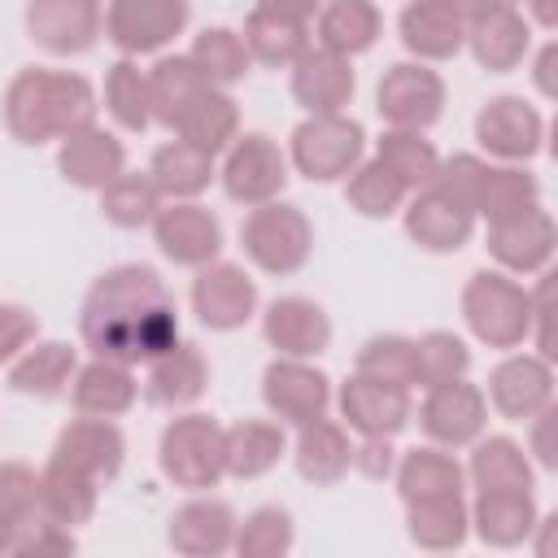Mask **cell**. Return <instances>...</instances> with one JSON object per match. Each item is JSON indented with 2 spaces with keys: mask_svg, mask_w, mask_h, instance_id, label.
<instances>
[{
  "mask_svg": "<svg viewBox=\"0 0 558 558\" xmlns=\"http://www.w3.org/2000/svg\"><path fill=\"white\" fill-rule=\"evenodd\" d=\"M78 331L96 357L140 366L179 340V310L166 279L153 266L122 262L87 288Z\"/></svg>",
  "mask_w": 558,
  "mask_h": 558,
  "instance_id": "1",
  "label": "cell"
},
{
  "mask_svg": "<svg viewBox=\"0 0 558 558\" xmlns=\"http://www.w3.org/2000/svg\"><path fill=\"white\" fill-rule=\"evenodd\" d=\"M96 122V87L74 70H17L4 87V126L17 144L39 148Z\"/></svg>",
  "mask_w": 558,
  "mask_h": 558,
  "instance_id": "2",
  "label": "cell"
},
{
  "mask_svg": "<svg viewBox=\"0 0 558 558\" xmlns=\"http://www.w3.org/2000/svg\"><path fill=\"white\" fill-rule=\"evenodd\" d=\"M462 323L488 349H519L532 340V292L506 270H475L462 288Z\"/></svg>",
  "mask_w": 558,
  "mask_h": 558,
  "instance_id": "3",
  "label": "cell"
},
{
  "mask_svg": "<svg viewBox=\"0 0 558 558\" xmlns=\"http://www.w3.org/2000/svg\"><path fill=\"white\" fill-rule=\"evenodd\" d=\"M161 475L183 493H209L227 475V427L209 414H179L157 440Z\"/></svg>",
  "mask_w": 558,
  "mask_h": 558,
  "instance_id": "4",
  "label": "cell"
},
{
  "mask_svg": "<svg viewBox=\"0 0 558 558\" xmlns=\"http://www.w3.org/2000/svg\"><path fill=\"white\" fill-rule=\"evenodd\" d=\"M240 244L257 270L296 275L314 253V227L301 205L275 196V201L248 209V218L240 222Z\"/></svg>",
  "mask_w": 558,
  "mask_h": 558,
  "instance_id": "5",
  "label": "cell"
},
{
  "mask_svg": "<svg viewBox=\"0 0 558 558\" xmlns=\"http://www.w3.org/2000/svg\"><path fill=\"white\" fill-rule=\"evenodd\" d=\"M366 157V131L349 113H305L288 140V166L310 183H336Z\"/></svg>",
  "mask_w": 558,
  "mask_h": 558,
  "instance_id": "6",
  "label": "cell"
},
{
  "mask_svg": "<svg viewBox=\"0 0 558 558\" xmlns=\"http://www.w3.org/2000/svg\"><path fill=\"white\" fill-rule=\"evenodd\" d=\"M218 179H222V192L235 205L253 209V205H266V201L283 196V187H288V157H283V148L270 135L244 131V135H235L227 144Z\"/></svg>",
  "mask_w": 558,
  "mask_h": 558,
  "instance_id": "7",
  "label": "cell"
},
{
  "mask_svg": "<svg viewBox=\"0 0 558 558\" xmlns=\"http://www.w3.org/2000/svg\"><path fill=\"white\" fill-rule=\"evenodd\" d=\"M375 109L384 126L397 131H427L445 113V78L427 61H397L384 70L375 87Z\"/></svg>",
  "mask_w": 558,
  "mask_h": 558,
  "instance_id": "8",
  "label": "cell"
},
{
  "mask_svg": "<svg viewBox=\"0 0 558 558\" xmlns=\"http://www.w3.org/2000/svg\"><path fill=\"white\" fill-rule=\"evenodd\" d=\"M187 22H192L187 0H109L105 39L122 57H148L161 52L174 35H183Z\"/></svg>",
  "mask_w": 558,
  "mask_h": 558,
  "instance_id": "9",
  "label": "cell"
},
{
  "mask_svg": "<svg viewBox=\"0 0 558 558\" xmlns=\"http://www.w3.org/2000/svg\"><path fill=\"white\" fill-rule=\"evenodd\" d=\"M484 423H488V397H484V388L466 384V375L423 388L418 427L427 432L432 445L466 449L475 436H484Z\"/></svg>",
  "mask_w": 558,
  "mask_h": 558,
  "instance_id": "10",
  "label": "cell"
},
{
  "mask_svg": "<svg viewBox=\"0 0 558 558\" xmlns=\"http://www.w3.org/2000/svg\"><path fill=\"white\" fill-rule=\"evenodd\" d=\"M22 22L44 52L78 57L96 48V39L105 35V4L100 0H26Z\"/></svg>",
  "mask_w": 558,
  "mask_h": 558,
  "instance_id": "11",
  "label": "cell"
},
{
  "mask_svg": "<svg viewBox=\"0 0 558 558\" xmlns=\"http://www.w3.org/2000/svg\"><path fill=\"white\" fill-rule=\"evenodd\" d=\"M475 140L488 157L523 166L545 148V118L523 96H493L475 113Z\"/></svg>",
  "mask_w": 558,
  "mask_h": 558,
  "instance_id": "12",
  "label": "cell"
},
{
  "mask_svg": "<svg viewBox=\"0 0 558 558\" xmlns=\"http://www.w3.org/2000/svg\"><path fill=\"white\" fill-rule=\"evenodd\" d=\"M262 401L279 423H310L331 410V379L314 366V357H275L262 371Z\"/></svg>",
  "mask_w": 558,
  "mask_h": 558,
  "instance_id": "13",
  "label": "cell"
},
{
  "mask_svg": "<svg viewBox=\"0 0 558 558\" xmlns=\"http://www.w3.org/2000/svg\"><path fill=\"white\" fill-rule=\"evenodd\" d=\"M336 401H340L344 427L357 432V436H397L414 414V401H410L405 384H392V379H379V375H366V371H353L340 384Z\"/></svg>",
  "mask_w": 558,
  "mask_h": 558,
  "instance_id": "14",
  "label": "cell"
},
{
  "mask_svg": "<svg viewBox=\"0 0 558 558\" xmlns=\"http://www.w3.org/2000/svg\"><path fill=\"white\" fill-rule=\"evenodd\" d=\"M153 240L166 262L201 270L222 253V222L196 201H170L153 218Z\"/></svg>",
  "mask_w": 558,
  "mask_h": 558,
  "instance_id": "15",
  "label": "cell"
},
{
  "mask_svg": "<svg viewBox=\"0 0 558 558\" xmlns=\"http://www.w3.org/2000/svg\"><path fill=\"white\" fill-rule=\"evenodd\" d=\"M192 314L209 331H235L257 314V283L235 262H209L192 279Z\"/></svg>",
  "mask_w": 558,
  "mask_h": 558,
  "instance_id": "16",
  "label": "cell"
},
{
  "mask_svg": "<svg viewBox=\"0 0 558 558\" xmlns=\"http://www.w3.org/2000/svg\"><path fill=\"white\" fill-rule=\"evenodd\" d=\"M484 248L493 253V262L506 270V275H541L558 248V222L549 209H527V214H514V218H501V222H488V235H484Z\"/></svg>",
  "mask_w": 558,
  "mask_h": 558,
  "instance_id": "17",
  "label": "cell"
},
{
  "mask_svg": "<svg viewBox=\"0 0 558 558\" xmlns=\"http://www.w3.org/2000/svg\"><path fill=\"white\" fill-rule=\"evenodd\" d=\"M488 401L501 418L527 423L536 410L554 405V366L545 353H510L488 375Z\"/></svg>",
  "mask_w": 558,
  "mask_h": 558,
  "instance_id": "18",
  "label": "cell"
},
{
  "mask_svg": "<svg viewBox=\"0 0 558 558\" xmlns=\"http://www.w3.org/2000/svg\"><path fill=\"white\" fill-rule=\"evenodd\" d=\"M52 462L74 466L96 484H109V480H118V471L126 462V436L118 432L113 418L83 414V418L61 427V436L52 445Z\"/></svg>",
  "mask_w": 558,
  "mask_h": 558,
  "instance_id": "19",
  "label": "cell"
},
{
  "mask_svg": "<svg viewBox=\"0 0 558 558\" xmlns=\"http://www.w3.org/2000/svg\"><path fill=\"white\" fill-rule=\"evenodd\" d=\"M262 336L279 357H318L331 344V318L310 296H275L262 314Z\"/></svg>",
  "mask_w": 558,
  "mask_h": 558,
  "instance_id": "20",
  "label": "cell"
},
{
  "mask_svg": "<svg viewBox=\"0 0 558 558\" xmlns=\"http://www.w3.org/2000/svg\"><path fill=\"white\" fill-rule=\"evenodd\" d=\"M288 70H292V100L305 113H344L357 92V74L349 57L327 48H305Z\"/></svg>",
  "mask_w": 558,
  "mask_h": 558,
  "instance_id": "21",
  "label": "cell"
},
{
  "mask_svg": "<svg viewBox=\"0 0 558 558\" xmlns=\"http://www.w3.org/2000/svg\"><path fill=\"white\" fill-rule=\"evenodd\" d=\"M57 170H61L65 183H74L83 192H100L126 170V148H122V140L113 131L87 122V126H78V131H70L61 140Z\"/></svg>",
  "mask_w": 558,
  "mask_h": 558,
  "instance_id": "22",
  "label": "cell"
},
{
  "mask_svg": "<svg viewBox=\"0 0 558 558\" xmlns=\"http://www.w3.org/2000/svg\"><path fill=\"white\" fill-rule=\"evenodd\" d=\"M405 235L423 248V253H458L471 231H475V214L462 209L453 196H445L440 187H423L405 196Z\"/></svg>",
  "mask_w": 558,
  "mask_h": 558,
  "instance_id": "23",
  "label": "cell"
},
{
  "mask_svg": "<svg viewBox=\"0 0 558 558\" xmlns=\"http://www.w3.org/2000/svg\"><path fill=\"white\" fill-rule=\"evenodd\" d=\"M462 48H471L475 65L488 74H510L523 65V57L532 52V22L514 9V4H497L484 17H475L466 26Z\"/></svg>",
  "mask_w": 558,
  "mask_h": 558,
  "instance_id": "24",
  "label": "cell"
},
{
  "mask_svg": "<svg viewBox=\"0 0 558 558\" xmlns=\"http://www.w3.org/2000/svg\"><path fill=\"white\" fill-rule=\"evenodd\" d=\"M235 510L218 497H192L183 501L166 523V545L183 558H218L235 541Z\"/></svg>",
  "mask_w": 558,
  "mask_h": 558,
  "instance_id": "25",
  "label": "cell"
},
{
  "mask_svg": "<svg viewBox=\"0 0 558 558\" xmlns=\"http://www.w3.org/2000/svg\"><path fill=\"white\" fill-rule=\"evenodd\" d=\"M148 375H144V397L161 410H187L205 397L209 388V362L196 344L187 340H174L166 353H157L153 362H144Z\"/></svg>",
  "mask_w": 558,
  "mask_h": 558,
  "instance_id": "26",
  "label": "cell"
},
{
  "mask_svg": "<svg viewBox=\"0 0 558 558\" xmlns=\"http://www.w3.org/2000/svg\"><path fill=\"white\" fill-rule=\"evenodd\" d=\"M466 510H471L475 536L493 549H514V545L532 541L536 519H541L536 497L527 488H480Z\"/></svg>",
  "mask_w": 558,
  "mask_h": 558,
  "instance_id": "27",
  "label": "cell"
},
{
  "mask_svg": "<svg viewBox=\"0 0 558 558\" xmlns=\"http://www.w3.org/2000/svg\"><path fill=\"white\" fill-rule=\"evenodd\" d=\"M292 462H296V475L305 484H336L353 471V440H349V427L336 423V418H310L296 427V445H292Z\"/></svg>",
  "mask_w": 558,
  "mask_h": 558,
  "instance_id": "28",
  "label": "cell"
},
{
  "mask_svg": "<svg viewBox=\"0 0 558 558\" xmlns=\"http://www.w3.org/2000/svg\"><path fill=\"white\" fill-rule=\"evenodd\" d=\"M135 397H140V384H135V375H131L126 362L92 357L70 379L74 410L78 414H92V418H118V414H126L135 405Z\"/></svg>",
  "mask_w": 558,
  "mask_h": 558,
  "instance_id": "29",
  "label": "cell"
},
{
  "mask_svg": "<svg viewBox=\"0 0 558 558\" xmlns=\"http://www.w3.org/2000/svg\"><path fill=\"white\" fill-rule=\"evenodd\" d=\"M314 35H318V48L353 61L371 52L375 39L384 35V13L375 9V0H323L314 17Z\"/></svg>",
  "mask_w": 558,
  "mask_h": 558,
  "instance_id": "30",
  "label": "cell"
},
{
  "mask_svg": "<svg viewBox=\"0 0 558 558\" xmlns=\"http://www.w3.org/2000/svg\"><path fill=\"white\" fill-rule=\"evenodd\" d=\"M74 371H78V357L65 340H39L9 362V388L35 401H57L61 392H70Z\"/></svg>",
  "mask_w": 558,
  "mask_h": 558,
  "instance_id": "31",
  "label": "cell"
},
{
  "mask_svg": "<svg viewBox=\"0 0 558 558\" xmlns=\"http://www.w3.org/2000/svg\"><path fill=\"white\" fill-rule=\"evenodd\" d=\"M397 31L414 61H449L462 52L466 39V26L440 0H410L397 17Z\"/></svg>",
  "mask_w": 558,
  "mask_h": 558,
  "instance_id": "32",
  "label": "cell"
},
{
  "mask_svg": "<svg viewBox=\"0 0 558 558\" xmlns=\"http://www.w3.org/2000/svg\"><path fill=\"white\" fill-rule=\"evenodd\" d=\"M405 532L418 549L427 554H445V549H458L466 545L471 536V510H466V497L462 493H449V497H418V501H405Z\"/></svg>",
  "mask_w": 558,
  "mask_h": 558,
  "instance_id": "33",
  "label": "cell"
},
{
  "mask_svg": "<svg viewBox=\"0 0 558 558\" xmlns=\"http://www.w3.org/2000/svg\"><path fill=\"white\" fill-rule=\"evenodd\" d=\"M148 179H153V187L161 192V201H196V196L218 179V166H214L209 153H201V148H192L187 140L174 135L170 144H161V148L153 153Z\"/></svg>",
  "mask_w": 558,
  "mask_h": 558,
  "instance_id": "34",
  "label": "cell"
},
{
  "mask_svg": "<svg viewBox=\"0 0 558 558\" xmlns=\"http://www.w3.org/2000/svg\"><path fill=\"white\" fill-rule=\"evenodd\" d=\"M174 135L187 140L192 148L218 157V153H227V144L240 135V105L231 100L227 87H205V92L183 109V118L174 122Z\"/></svg>",
  "mask_w": 558,
  "mask_h": 558,
  "instance_id": "35",
  "label": "cell"
},
{
  "mask_svg": "<svg viewBox=\"0 0 558 558\" xmlns=\"http://www.w3.org/2000/svg\"><path fill=\"white\" fill-rule=\"evenodd\" d=\"M475 488H536V466L527 449L510 436H475L471 440V462L462 466Z\"/></svg>",
  "mask_w": 558,
  "mask_h": 558,
  "instance_id": "36",
  "label": "cell"
},
{
  "mask_svg": "<svg viewBox=\"0 0 558 558\" xmlns=\"http://www.w3.org/2000/svg\"><path fill=\"white\" fill-rule=\"evenodd\" d=\"M397 475V493L401 501H418V497H449L466 488V471L453 453H445L440 445H418L410 453L397 458L392 466Z\"/></svg>",
  "mask_w": 558,
  "mask_h": 558,
  "instance_id": "37",
  "label": "cell"
},
{
  "mask_svg": "<svg viewBox=\"0 0 558 558\" xmlns=\"http://www.w3.org/2000/svg\"><path fill=\"white\" fill-rule=\"evenodd\" d=\"M214 87L187 52H174V57H157V65L148 70V100H153V122H161L166 131H174V122L183 118V109L205 92Z\"/></svg>",
  "mask_w": 558,
  "mask_h": 558,
  "instance_id": "38",
  "label": "cell"
},
{
  "mask_svg": "<svg viewBox=\"0 0 558 558\" xmlns=\"http://www.w3.org/2000/svg\"><path fill=\"white\" fill-rule=\"evenodd\" d=\"M96 501H100V484L96 480H87L83 471L61 466V462L48 458V466L39 471V510H44V519L78 527V523H87L96 514Z\"/></svg>",
  "mask_w": 558,
  "mask_h": 558,
  "instance_id": "39",
  "label": "cell"
},
{
  "mask_svg": "<svg viewBox=\"0 0 558 558\" xmlns=\"http://www.w3.org/2000/svg\"><path fill=\"white\" fill-rule=\"evenodd\" d=\"M288 440H283V427L279 423H266V418H244L235 427H227V475L235 480H257L266 471L279 466Z\"/></svg>",
  "mask_w": 558,
  "mask_h": 558,
  "instance_id": "40",
  "label": "cell"
},
{
  "mask_svg": "<svg viewBox=\"0 0 558 558\" xmlns=\"http://www.w3.org/2000/svg\"><path fill=\"white\" fill-rule=\"evenodd\" d=\"M541 205V179L523 166H488L484 170V183H480V196H475V218L484 222H501V218H514V214H527Z\"/></svg>",
  "mask_w": 558,
  "mask_h": 558,
  "instance_id": "41",
  "label": "cell"
},
{
  "mask_svg": "<svg viewBox=\"0 0 558 558\" xmlns=\"http://www.w3.org/2000/svg\"><path fill=\"white\" fill-rule=\"evenodd\" d=\"M375 157L401 179L405 192H423L436 183V170H440V153L432 140H423V131H397L388 126L375 144Z\"/></svg>",
  "mask_w": 558,
  "mask_h": 558,
  "instance_id": "42",
  "label": "cell"
},
{
  "mask_svg": "<svg viewBox=\"0 0 558 558\" xmlns=\"http://www.w3.org/2000/svg\"><path fill=\"white\" fill-rule=\"evenodd\" d=\"M248 57L257 65H270V70H288L305 48H310V26H296V22H283V17H270L262 9H253L244 17V31H240Z\"/></svg>",
  "mask_w": 558,
  "mask_h": 558,
  "instance_id": "43",
  "label": "cell"
},
{
  "mask_svg": "<svg viewBox=\"0 0 558 558\" xmlns=\"http://www.w3.org/2000/svg\"><path fill=\"white\" fill-rule=\"evenodd\" d=\"M405 187L401 179L379 161V157H362L349 174H344V201L349 209H357L362 218H392L405 205Z\"/></svg>",
  "mask_w": 558,
  "mask_h": 558,
  "instance_id": "44",
  "label": "cell"
},
{
  "mask_svg": "<svg viewBox=\"0 0 558 558\" xmlns=\"http://www.w3.org/2000/svg\"><path fill=\"white\" fill-rule=\"evenodd\" d=\"M105 109L122 131H148L153 126V100H148V70H140L135 57H122L109 65L105 78Z\"/></svg>",
  "mask_w": 558,
  "mask_h": 558,
  "instance_id": "45",
  "label": "cell"
},
{
  "mask_svg": "<svg viewBox=\"0 0 558 558\" xmlns=\"http://www.w3.org/2000/svg\"><path fill=\"white\" fill-rule=\"evenodd\" d=\"M187 57H192V65H196L214 87L240 83V78L248 74V65H253V57H248L240 31H231V26H205V31L192 39Z\"/></svg>",
  "mask_w": 558,
  "mask_h": 558,
  "instance_id": "46",
  "label": "cell"
},
{
  "mask_svg": "<svg viewBox=\"0 0 558 558\" xmlns=\"http://www.w3.org/2000/svg\"><path fill=\"white\" fill-rule=\"evenodd\" d=\"M157 209H161V192L153 187L148 170H144V174L122 170L109 187H100V214H105V222H113V227H122V231L153 227Z\"/></svg>",
  "mask_w": 558,
  "mask_h": 558,
  "instance_id": "47",
  "label": "cell"
},
{
  "mask_svg": "<svg viewBox=\"0 0 558 558\" xmlns=\"http://www.w3.org/2000/svg\"><path fill=\"white\" fill-rule=\"evenodd\" d=\"M292 545H296V523L283 506H257L235 523V541H231L240 558H283Z\"/></svg>",
  "mask_w": 558,
  "mask_h": 558,
  "instance_id": "48",
  "label": "cell"
},
{
  "mask_svg": "<svg viewBox=\"0 0 558 558\" xmlns=\"http://www.w3.org/2000/svg\"><path fill=\"white\" fill-rule=\"evenodd\" d=\"M471 371V349L453 331H423L414 340V384L432 388L445 379H462Z\"/></svg>",
  "mask_w": 558,
  "mask_h": 558,
  "instance_id": "49",
  "label": "cell"
},
{
  "mask_svg": "<svg viewBox=\"0 0 558 558\" xmlns=\"http://www.w3.org/2000/svg\"><path fill=\"white\" fill-rule=\"evenodd\" d=\"M353 371H366V375H379V379H392V384L414 388V340L410 336H397V331L371 336L357 349Z\"/></svg>",
  "mask_w": 558,
  "mask_h": 558,
  "instance_id": "50",
  "label": "cell"
},
{
  "mask_svg": "<svg viewBox=\"0 0 558 558\" xmlns=\"http://www.w3.org/2000/svg\"><path fill=\"white\" fill-rule=\"evenodd\" d=\"M39 514V471L26 462H0V519L13 527V536Z\"/></svg>",
  "mask_w": 558,
  "mask_h": 558,
  "instance_id": "51",
  "label": "cell"
},
{
  "mask_svg": "<svg viewBox=\"0 0 558 558\" xmlns=\"http://www.w3.org/2000/svg\"><path fill=\"white\" fill-rule=\"evenodd\" d=\"M39 336V318L26 305L0 301V366H9L26 344H35Z\"/></svg>",
  "mask_w": 558,
  "mask_h": 558,
  "instance_id": "52",
  "label": "cell"
},
{
  "mask_svg": "<svg viewBox=\"0 0 558 558\" xmlns=\"http://www.w3.org/2000/svg\"><path fill=\"white\" fill-rule=\"evenodd\" d=\"M9 554H74V532L65 523H52V519H35L26 523L17 536H13V549Z\"/></svg>",
  "mask_w": 558,
  "mask_h": 558,
  "instance_id": "53",
  "label": "cell"
},
{
  "mask_svg": "<svg viewBox=\"0 0 558 558\" xmlns=\"http://www.w3.org/2000/svg\"><path fill=\"white\" fill-rule=\"evenodd\" d=\"M353 466L371 480L392 475L397 453H392V436H362V445H353Z\"/></svg>",
  "mask_w": 558,
  "mask_h": 558,
  "instance_id": "54",
  "label": "cell"
},
{
  "mask_svg": "<svg viewBox=\"0 0 558 558\" xmlns=\"http://www.w3.org/2000/svg\"><path fill=\"white\" fill-rule=\"evenodd\" d=\"M527 423H532V449H527V453H536L541 466H558V445H554V423H558V414H554V405L536 410Z\"/></svg>",
  "mask_w": 558,
  "mask_h": 558,
  "instance_id": "55",
  "label": "cell"
},
{
  "mask_svg": "<svg viewBox=\"0 0 558 558\" xmlns=\"http://www.w3.org/2000/svg\"><path fill=\"white\" fill-rule=\"evenodd\" d=\"M318 4L323 0H257L253 9H262L270 17H283V22H296V26H310L318 17Z\"/></svg>",
  "mask_w": 558,
  "mask_h": 558,
  "instance_id": "56",
  "label": "cell"
},
{
  "mask_svg": "<svg viewBox=\"0 0 558 558\" xmlns=\"http://www.w3.org/2000/svg\"><path fill=\"white\" fill-rule=\"evenodd\" d=\"M554 57H558V44H545V48L536 52V61H532V78H536L541 96H554V92H558V87H554Z\"/></svg>",
  "mask_w": 558,
  "mask_h": 558,
  "instance_id": "57",
  "label": "cell"
},
{
  "mask_svg": "<svg viewBox=\"0 0 558 558\" xmlns=\"http://www.w3.org/2000/svg\"><path fill=\"white\" fill-rule=\"evenodd\" d=\"M440 4H445V9H449L458 22H462V26H471L475 17H484L488 9H497L501 0H440Z\"/></svg>",
  "mask_w": 558,
  "mask_h": 558,
  "instance_id": "58",
  "label": "cell"
},
{
  "mask_svg": "<svg viewBox=\"0 0 558 558\" xmlns=\"http://www.w3.org/2000/svg\"><path fill=\"white\" fill-rule=\"evenodd\" d=\"M527 4H532V22H536V26H545V31H549V26L558 22V9H554V0H527Z\"/></svg>",
  "mask_w": 558,
  "mask_h": 558,
  "instance_id": "59",
  "label": "cell"
},
{
  "mask_svg": "<svg viewBox=\"0 0 558 558\" xmlns=\"http://www.w3.org/2000/svg\"><path fill=\"white\" fill-rule=\"evenodd\" d=\"M9 549H13V527L0 519V554H9Z\"/></svg>",
  "mask_w": 558,
  "mask_h": 558,
  "instance_id": "60",
  "label": "cell"
},
{
  "mask_svg": "<svg viewBox=\"0 0 558 558\" xmlns=\"http://www.w3.org/2000/svg\"><path fill=\"white\" fill-rule=\"evenodd\" d=\"M501 4H514V0H501Z\"/></svg>",
  "mask_w": 558,
  "mask_h": 558,
  "instance_id": "61",
  "label": "cell"
}]
</instances>
